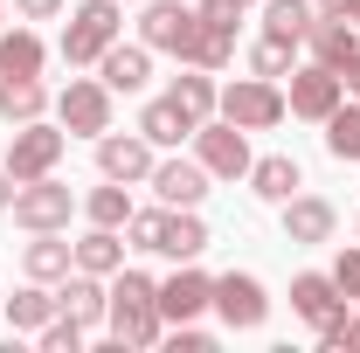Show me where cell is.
<instances>
[{"label":"cell","mask_w":360,"mask_h":353,"mask_svg":"<svg viewBox=\"0 0 360 353\" xmlns=\"http://www.w3.org/2000/svg\"><path fill=\"white\" fill-rule=\"evenodd\" d=\"M118 347H160L167 319H160V284L146 270H111V312H104Z\"/></svg>","instance_id":"cell-1"},{"label":"cell","mask_w":360,"mask_h":353,"mask_svg":"<svg viewBox=\"0 0 360 353\" xmlns=\"http://www.w3.org/2000/svg\"><path fill=\"white\" fill-rule=\"evenodd\" d=\"M139 42L153 49V56H174V63H201V14L187 0H146Z\"/></svg>","instance_id":"cell-2"},{"label":"cell","mask_w":360,"mask_h":353,"mask_svg":"<svg viewBox=\"0 0 360 353\" xmlns=\"http://www.w3.org/2000/svg\"><path fill=\"white\" fill-rule=\"evenodd\" d=\"M118 35H125V7L118 0H77L70 7V28H63V63L70 70H90Z\"/></svg>","instance_id":"cell-3"},{"label":"cell","mask_w":360,"mask_h":353,"mask_svg":"<svg viewBox=\"0 0 360 353\" xmlns=\"http://www.w3.org/2000/svg\"><path fill=\"white\" fill-rule=\"evenodd\" d=\"M215 111H222L229 125H243V132H270L277 118H284V90H277V77H236V84H222V97H215Z\"/></svg>","instance_id":"cell-4"},{"label":"cell","mask_w":360,"mask_h":353,"mask_svg":"<svg viewBox=\"0 0 360 353\" xmlns=\"http://www.w3.org/2000/svg\"><path fill=\"white\" fill-rule=\"evenodd\" d=\"M194 160L208 167V180H250V132L215 111L194 125Z\"/></svg>","instance_id":"cell-5"},{"label":"cell","mask_w":360,"mask_h":353,"mask_svg":"<svg viewBox=\"0 0 360 353\" xmlns=\"http://www.w3.org/2000/svg\"><path fill=\"white\" fill-rule=\"evenodd\" d=\"M56 125L70 139H104L111 132V90H104V77H70L63 97H56Z\"/></svg>","instance_id":"cell-6"},{"label":"cell","mask_w":360,"mask_h":353,"mask_svg":"<svg viewBox=\"0 0 360 353\" xmlns=\"http://www.w3.org/2000/svg\"><path fill=\"white\" fill-rule=\"evenodd\" d=\"M340 104H347V77H340V70H326V63L291 70V90H284V111H291V118H312V125H326Z\"/></svg>","instance_id":"cell-7"},{"label":"cell","mask_w":360,"mask_h":353,"mask_svg":"<svg viewBox=\"0 0 360 353\" xmlns=\"http://www.w3.org/2000/svg\"><path fill=\"white\" fill-rule=\"evenodd\" d=\"M7 215L21 222L28 236H35V229H70V215H77V194H70V187H63L56 174L21 180V187H14V208H7Z\"/></svg>","instance_id":"cell-8"},{"label":"cell","mask_w":360,"mask_h":353,"mask_svg":"<svg viewBox=\"0 0 360 353\" xmlns=\"http://www.w3.org/2000/svg\"><path fill=\"white\" fill-rule=\"evenodd\" d=\"M208 305L222 312L229 333H257V326L270 319V291H264V277H250V270H222Z\"/></svg>","instance_id":"cell-9"},{"label":"cell","mask_w":360,"mask_h":353,"mask_svg":"<svg viewBox=\"0 0 360 353\" xmlns=\"http://www.w3.org/2000/svg\"><path fill=\"white\" fill-rule=\"evenodd\" d=\"M63 146H70V132H63V125H49V118L14 125V139H7V174H14V180H42V174H56Z\"/></svg>","instance_id":"cell-10"},{"label":"cell","mask_w":360,"mask_h":353,"mask_svg":"<svg viewBox=\"0 0 360 353\" xmlns=\"http://www.w3.org/2000/svg\"><path fill=\"white\" fill-rule=\"evenodd\" d=\"M153 160H160V146L146 132H104L97 139V174L104 180H125V187L132 180H153Z\"/></svg>","instance_id":"cell-11"},{"label":"cell","mask_w":360,"mask_h":353,"mask_svg":"<svg viewBox=\"0 0 360 353\" xmlns=\"http://www.w3.org/2000/svg\"><path fill=\"white\" fill-rule=\"evenodd\" d=\"M333 229H340V208L326 194H291L284 201V243L312 250V243H333Z\"/></svg>","instance_id":"cell-12"},{"label":"cell","mask_w":360,"mask_h":353,"mask_svg":"<svg viewBox=\"0 0 360 353\" xmlns=\"http://www.w3.org/2000/svg\"><path fill=\"white\" fill-rule=\"evenodd\" d=\"M208 298H215V277H201L194 264H180L174 277L160 284V319H167V326H187V319L208 312Z\"/></svg>","instance_id":"cell-13"},{"label":"cell","mask_w":360,"mask_h":353,"mask_svg":"<svg viewBox=\"0 0 360 353\" xmlns=\"http://www.w3.org/2000/svg\"><path fill=\"white\" fill-rule=\"evenodd\" d=\"M97 77H104V90H111V97H118V90L132 97V90H146V84H153V49H146V42H125V35H118V42L97 56Z\"/></svg>","instance_id":"cell-14"},{"label":"cell","mask_w":360,"mask_h":353,"mask_svg":"<svg viewBox=\"0 0 360 353\" xmlns=\"http://www.w3.org/2000/svg\"><path fill=\"white\" fill-rule=\"evenodd\" d=\"M291 312L305 319V326H333L340 312H347V298H340V284H333V270H305V277H291Z\"/></svg>","instance_id":"cell-15"},{"label":"cell","mask_w":360,"mask_h":353,"mask_svg":"<svg viewBox=\"0 0 360 353\" xmlns=\"http://www.w3.org/2000/svg\"><path fill=\"white\" fill-rule=\"evenodd\" d=\"M305 49H312V63H326V70H347V63L360 56V28L347 21V14H312Z\"/></svg>","instance_id":"cell-16"},{"label":"cell","mask_w":360,"mask_h":353,"mask_svg":"<svg viewBox=\"0 0 360 353\" xmlns=\"http://www.w3.org/2000/svg\"><path fill=\"white\" fill-rule=\"evenodd\" d=\"M153 194H160L167 208H201L208 167H201V160H153Z\"/></svg>","instance_id":"cell-17"},{"label":"cell","mask_w":360,"mask_h":353,"mask_svg":"<svg viewBox=\"0 0 360 353\" xmlns=\"http://www.w3.org/2000/svg\"><path fill=\"white\" fill-rule=\"evenodd\" d=\"M21 270H28L35 284H63V277L77 270V243H63V229H35V243L21 250Z\"/></svg>","instance_id":"cell-18"},{"label":"cell","mask_w":360,"mask_h":353,"mask_svg":"<svg viewBox=\"0 0 360 353\" xmlns=\"http://www.w3.org/2000/svg\"><path fill=\"white\" fill-rule=\"evenodd\" d=\"M56 305L70 312V319H84V326H104V312H111V284L90 277V270H70V277L56 284Z\"/></svg>","instance_id":"cell-19"},{"label":"cell","mask_w":360,"mask_h":353,"mask_svg":"<svg viewBox=\"0 0 360 353\" xmlns=\"http://www.w3.org/2000/svg\"><path fill=\"white\" fill-rule=\"evenodd\" d=\"M194 125H201V118H194V111H180L174 97H153V104H146V111H139V132L153 139V146H160V153H174L180 139H194Z\"/></svg>","instance_id":"cell-20"},{"label":"cell","mask_w":360,"mask_h":353,"mask_svg":"<svg viewBox=\"0 0 360 353\" xmlns=\"http://www.w3.org/2000/svg\"><path fill=\"white\" fill-rule=\"evenodd\" d=\"M250 187H257V201L284 208V201L305 187V174H298V160H291V153H270V160H250Z\"/></svg>","instance_id":"cell-21"},{"label":"cell","mask_w":360,"mask_h":353,"mask_svg":"<svg viewBox=\"0 0 360 353\" xmlns=\"http://www.w3.org/2000/svg\"><path fill=\"white\" fill-rule=\"evenodd\" d=\"M208 250V222L194 215V208H167V229H160V257H174V264H194Z\"/></svg>","instance_id":"cell-22"},{"label":"cell","mask_w":360,"mask_h":353,"mask_svg":"<svg viewBox=\"0 0 360 353\" xmlns=\"http://www.w3.org/2000/svg\"><path fill=\"white\" fill-rule=\"evenodd\" d=\"M0 118H7V125H35V118H49L42 77H0Z\"/></svg>","instance_id":"cell-23"},{"label":"cell","mask_w":360,"mask_h":353,"mask_svg":"<svg viewBox=\"0 0 360 353\" xmlns=\"http://www.w3.org/2000/svg\"><path fill=\"white\" fill-rule=\"evenodd\" d=\"M0 312H7V326H14V333H42L63 305H56V291H49V284H35V277H28V284H21Z\"/></svg>","instance_id":"cell-24"},{"label":"cell","mask_w":360,"mask_h":353,"mask_svg":"<svg viewBox=\"0 0 360 353\" xmlns=\"http://www.w3.org/2000/svg\"><path fill=\"white\" fill-rule=\"evenodd\" d=\"M42 63H49V49H42V35L28 21L0 35V77H42Z\"/></svg>","instance_id":"cell-25"},{"label":"cell","mask_w":360,"mask_h":353,"mask_svg":"<svg viewBox=\"0 0 360 353\" xmlns=\"http://www.w3.org/2000/svg\"><path fill=\"white\" fill-rule=\"evenodd\" d=\"M77 270H90V277L125 270V243H118V229H97V222H90V236H77Z\"/></svg>","instance_id":"cell-26"},{"label":"cell","mask_w":360,"mask_h":353,"mask_svg":"<svg viewBox=\"0 0 360 353\" xmlns=\"http://www.w3.org/2000/svg\"><path fill=\"white\" fill-rule=\"evenodd\" d=\"M167 97H174L180 111H194V118H215V97H222V84H215L201 63H187V70L174 77V90H167Z\"/></svg>","instance_id":"cell-27"},{"label":"cell","mask_w":360,"mask_h":353,"mask_svg":"<svg viewBox=\"0 0 360 353\" xmlns=\"http://www.w3.org/2000/svg\"><path fill=\"white\" fill-rule=\"evenodd\" d=\"M84 215L97 222V229H125V222H132V194H125V180L90 187V194H84Z\"/></svg>","instance_id":"cell-28"},{"label":"cell","mask_w":360,"mask_h":353,"mask_svg":"<svg viewBox=\"0 0 360 353\" xmlns=\"http://www.w3.org/2000/svg\"><path fill=\"white\" fill-rule=\"evenodd\" d=\"M250 70H257V77H291V70H298V42H291V35H257V49H250Z\"/></svg>","instance_id":"cell-29"},{"label":"cell","mask_w":360,"mask_h":353,"mask_svg":"<svg viewBox=\"0 0 360 353\" xmlns=\"http://www.w3.org/2000/svg\"><path fill=\"white\" fill-rule=\"evenodd\" d=\"M326 153H333V160H360V97L326 118Z\"/></svg>","instance_id":"cell-30"},{"label":"cell","mask_w":360,"mask_h":353,"mask_svg":"<svg viewBox=\"0 0 360 353\" xmlns=\"http://www.w3.org/2000/svg\"><path fill=\"white\" fill-rule=\"evenodd\" d=\"M312 0H264V28L270 35H291V42H305V28H312Z\"/></svg>","instance_id":"cell-31"},{"label":"cell","mask_w":360,"mask_h":353,"mask_svg":"<svg viewBox=\"0 0 360 353\" xmlns=\"http://www.w3.org/2000/svg\"><path fill=\"white\" fill-rule=\"evenodd\" d=\"M84 333H90L84 319H70V312H56V319H49V326L35 333V340H42V353H77V347H84Z\"/></svg>","instance_id":"cell-32"},{"label":"cell","mask_w":360,"mask_h":353,"mask_svg":"<svg viewBox=\"0 0 360 353\" xmlns=\"http://www.w3.org/2000/svg\"><path fill=\"white\" fill-rule=\"evenodd\" d=\"M160 229H167V201L160 208H132V222H125L132 250H160Z\"/></svg>","instance_id":"cell-33"},{"label":"cell","mask_w":360,"mask_h":353,"mask_svg":"<svg viewBox=\"0 0 360 353\" xmlns=\"http://www.w3.org/2000/svg\"><path fill=\"white\" fill-rule=\"evenodd\" d=\"M333 284H340V298L360 305V250H340V264H333Z\"/></svg>","instance_id":"cell-34"},{"label":"cell","mask_w":360,"mask_h":353,"mask_svg":"<svg viewBox=\"0 0 360 353\" xmlns=\"http://www.w3.org/2000/svg\"><path fill=\"white\" fill-rule=\"evenodd\" d=\"M174 347L180 353H208V347H215V333H201V326L187 319V326H174Z\"/></svg>","instance_id":"cell-35"},{"label":"cell","mask_w":360,"mask_h":353,"mask_svg":"<svg viewBox=\"0 0 360 353\" xmlns=\"http://www.w3.org/2000/svg\"><path fill=\"white\" fill-rule=\"evenodd\" d=\"M63 7H70V0H14V14H21V21H56Z\"/></svg>","instance_id":"cell-36"},{"label":"cell","mask_w":360,"mask_h":353,"mask_svg":"<svg viewBox=\"0 0 360 353\" xmlns=\"http://www.w3.org/2000/svg\"><path fill=\"white\" fill-rule=\"evenodd\" d=\"M14 187H21V180H14V174H7V167H0V215L14 208Z\"/></svg>","instance_id":"cell-37"},{"label":"cell","mask_w":360,"mask_h":353,"mask_svg":"<svg viewBox=\"0 0 360 353\" xmlns=\"http://www.w3.org/2000/svg\"><path fill=\"white\" fill-rule=\"evenodd\" d=\"M340 77H347V90H354V97H360V56H354V63H347V70H340Z\"/></svg>","instance_id":"cell-38"},{"label":"cell","mask_w":360,"mask_h":353,"mask_svg":"<svg viewBox=\"0 0 360 353\" xmlns=\"http://www.w3.org/2000/svg\"><path fill=\"white\" fill-rule=\"evenodd\" d=\"M319 14H347V0H312Z\"/></svg>","instance_id":"cell-39"},{"label":"cell","mask_w":360,"mask_h":353,"mask_svg":"<svg viewBox=\"0 0 360 353\" xmlns=\"http://www.w3.org/2000/svg\"><path fill=\"white\" fill-rule=\"evenodd\" d=\"M347 21H354V28H360V0H347Z\"/></svg>","instance_id":"cell-40"},{"label":"cell","mask_w":360,"mask_h":353,"mask_svg":"<svg viewBox=\"0 0 360 353\" xmlns=\"http://www.w3.org/2000/svg\"><path fill=\"white\" fill-rule=\"evenodd\" d=\"M0 21H7V0H0Z\"/></svg>","instance_id":"cell-41"},{"label":"cell","mask_w":360,"mask_h":353,"mask_svg":"<svg viewBox=\"0 0 360 353\" xmlns=\"http://www.w3.org/2000/svg\"><path fill=\"white\" fill-rule=\"evenodd\" d=\"M0 305H7V291H0Z\"/></svg>","instance_id":"cell-42"},{"label":"cell","mask_w":360,"mask_h":353,"mask_svg":"<svg viewBox=\"0 0 360 353\" xmlns=\"http://www.w3.org/2000/svg\"><path fill=\"white\" fill-rule=\"evenodd\" d=\"M139 7H146V0H139Z\"/></svg>","instance_id":"cell-43"},{"label":"cell","mask_w":360,"mask_h":353,"mask_svg":"<svg viewBox=\"0 0 360 353\" xmlns=\"http://www.w3.org/2000/svg\"><path fill=\"white\" fill-rule=\"evenodd\" d=\"M243 7H250V0H243Z\"/></svg>","instance_id":"cell-44"}]
</instances>
